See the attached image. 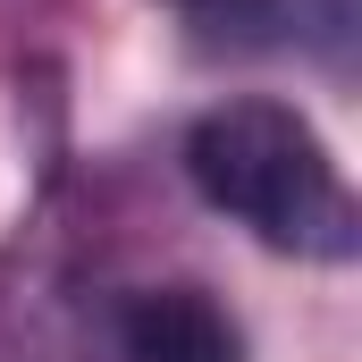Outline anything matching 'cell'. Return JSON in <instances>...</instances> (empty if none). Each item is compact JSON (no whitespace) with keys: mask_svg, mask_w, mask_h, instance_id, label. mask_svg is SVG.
Segmentation results:
<instances>
[{"mask_svg":"<svg viewBox=\"0 0 362 362\" xmlns=\"http://www.w3.org/2000/svg\"><path fill=\"white\" fill-rule=\"evenodd\" d=\"M185 177L194 194L236 219L245 236H262L270 253L295 262H354L362 219H354V185L337 169V152L320 144V127L286 101L236 93L219 110H202L185 127Z\"/></svg>","mask_w":362,"mask_h":362,"instance_id":"obj_1","label":"cell"},{"mask_svg":"<svg viewBox=\"0 0 362 362\" xmlns=\"http://www.w3.org/2000/svg\"><path fill=\"white\" fill-rule=\"evenodd\" d=\"M320 8V25H329V42H346L354 34V0H312Z\"/></svg>","mask_w":362,"mask_h":362,"instance_id":"obj_3","label":"cell"},{"mask_svg":"<svg viewBox=\"0 0 362 362\" xmlns=\"http://www.w3.org/2000/svg\"><path fill=\"white\" fill-rule=\"evenodd\" d=\"M194 8H211V0H194Z\"/></svg>","mask_w":362,"mask_h":362,"instance_id":"obj_4","label":"cell"},{"mask_svg":"<svg viewBox=\"0 0 362 362\" xmlns=\"http://www.w3.org/2000/svg\"><path fill=\"white\" fill-rule=\"evenodd\" d=\"M118 362H245V329L202 286H144L118 303Z\"/></svg>","mask_w":362,"mask_h":362,"instance_id":"obj_2","label":"cell"}]
</instances>
